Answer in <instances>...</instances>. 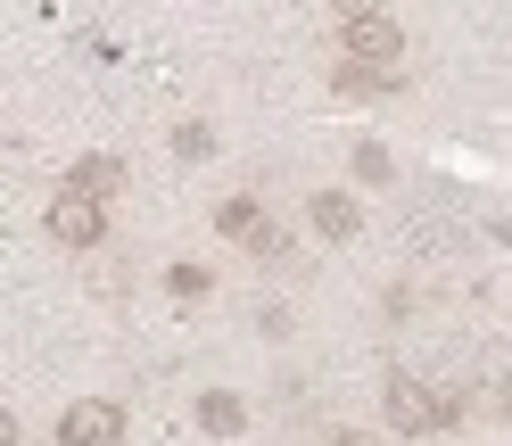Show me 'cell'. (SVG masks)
<instances>
[{"instance_id": "obj_15", "label": "cell", "mask_w": 512, "mask_h": 446, "mask_svg": "<svg viewBox=\"0 0 512 446\" xmlns=\"http://www.w3.org/2000/svg\"><path fill=\"white\" fill-rule=\"evenodd\" d=\"M323 446H372V438H364V430H331Z\"/></svg>"}, {"instance_id": "obj_6", "label": "cell", "mask_w": 512, "mask_h": 446, "mask_svg": "<svg viewBox=\"0 0 512 446\" xmlns=\"http://www.w3.org/2000/svg\"><path fill=\"white\" fill-rule=\"evenodd\" d=\"M67 182L83 190V199H124V166H116V157H75V166H67Z\"/></svg>"}, {"instance_id": "obj_13", "label": "cell", "mask_w": 512, "mask_h": 446, "mask_svg": "<svg viewBox=\"0 0 512 446\" xmlns=\"http://www.w3.org/2000/svg\"><path fill=\"white\" fill-rule=\"evenodd\" d=\"M248 257H256V265H281V257H290V232H281V223H265V232L248 240Z\"/></svg>"}, {"instance_id": "obj_9", "label": "cell", "mask_w": 512, "mask_h": 446, "mask_svg": "<svg viewBox=\"0 0 512 446\" xmlns=\"http://www.w3.org/2000/svg\"><path fill=\"white\" fill-rule=\"evenodd\" d=\"M174 157H190V166L215 157V124H207V116H182V124H174Z\"/></svg>"}, {"instance_id": "obj_3", "label": "cell", "mask_w": 512, "mask_h": 446, "mask_svg": "<svg viewBox=\"0 0 512 446\" xmlns=\"http://www.w3.org/2000/svg\"><path fill=\"white\" fill-rule=\"evenodd\" d=\"M42 223H50V240H58V248H100V240H108V207H100V199H83L75 182H58V199H50Z\"/></svg>"}, {"instance_id": "obj_7", "label": "cell", "mask_w": 512, "mask_h": 446, "mask_svg": "<svg viewBox=\"0 0 512 446\" xmlns=\"http://www.w3.org/2000/svg\"><path fill=\"white\" fill-rule=\"evenodd\" d=\"M199 430H207V438H240V430H248V397L207 389V397H199Z\"/></svg>"}, {"instance_id": "obj_12", "label": "cell", "mask_w": 512, "mask_h": 446, "mask_svg": "<svg viewBox=\"0 0 512 446\" xmlns=\"http://www.w3.org/2000/svg\"><path fill=\"white\" fill-rule=\"evenodd\" d=\"M356 174H364V182H389V174H397V157L380 149V141H356Z\"/></svg>"}, {"instance_id": "obj_5", "label": "cell", "mask_w": 512, "mask_h": 446, "mask_svg": "<svg viewBox=\"0 0 512 446\" xmlns=\"http://www.w3.org/2000/svg\"><path fill=\"white\" fill-rule=\"evenodd\" d=\"M306 223H314L323 240H356V232H364V207L347 199V190H314V199H306Z\"/></svg>"}, {"instance_id": "obj_1", "label": "cell", "mask_w": 512, "mask_h": 446, "mask_svg": "<svg viewBox=\"0 0 512 446\" xmlns=\"http://www.w3.org/2000/svg\"><path fill=\"white\" fill-rule=\"evenodd\" d=\"M339 58L347 67H397L405 58V25L389 9H339Z\"/></svg>"}, {"instance_id": "obj_10", "label": "cell", "mask_w": 512, "mask_h": 446, "mask_svg": "<svg viewBox=\"0 0 512 446\" xmlns=\"http://www.w3.org/2000/svg\"><path fill=\"white\" fill-rule=\"evenodd\" d=\"M166 290H174V298H207V290H215V273H207L199 257H174V265H166Z\"/></svg>"}, {"instance_id": "obj_8", "label": "cell", "mask_w": 512, "mask_h": 446, "mask_svg": "<svg viewBox=\"0 0 512 446\" xmlns=\"http://www.w3.org/2000/svg\"><path fill=\"white\" fill-rule=\"evenodd\" d=\"M215 232H223V240H256V232H265V207H256L248 190H232V199L215 207Z\"/></svg>"}, {"instance_id": "obj_2", "label": "cell", "mask_w": 512, "mask_h": 446, "mask_svg": "<svg viewBox=\"0 0 512 446\" xmlns=\"http://www.w3.org/2000/svg\"><path fill=\"white\" fill-rule=\"evenodd\" d=\"M380 413H389L397 438H430V430H446V397L430 389V380H413V372H389V380H380Z\"/></svg>"}, {"instance_id": "obj_11", "label": "cell", "mask_w": 512, "mask_h": 446, "mask_svg": "<svg viewBox=\"0 0 512 446\" xmlns=\"http://www.w3.org/2000/svg\"><path fill=\"white\" fill-rule=\"evenodd\" d=\"M331 83H339V91H397L405 75H397V67H347V58H339V75H331Z\"/></svg>"}, {"instance_id": "obj_14", "label": "cell", "mask_w": 512, "mask_h": 446, "mask_svg": "<svg viewBox=\"0 0 512 446\" xmlns=\"http://www.w3.org/2000/svg\"><path fill=\"white\" fill-rule=\"evenodd\" d=\"M496 413H504V422H512V372L496 380Z\"/></svg>"}, {"instance_id": "obj_4", "label": "cell", "mask_w": 512, "mask_h": 446, "mask_svg": "<svg viewBox=\"0 0 512 446\" xmlns=\"http://www.w3.org/2000/svg\"><path fill=\"white\" fill-rule=\"evenodd\" d=\"M58 446H124V405L116 397H75L58 413Z\"/></svg>"}]
</instances>
